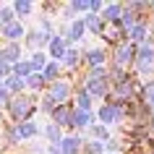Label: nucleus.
Segmentation results:
<instances>
[{
    "mask_svg": "<svg viewBox=\"0 0 154 154\" xmlns=\"http://www.w3.org/2000/svg\"><path fill=\"white\" fill-rule=\"evenodd\" d=\"M42 65H45V55H42V52H37V55H34V60H32V68H42Z\"/></svg>",
    "mask_w": 154,
    "mask_h": 154,
    "instance_id": "obj_30",
    "label": "nucleus"
},
{
    "mask_svg": "<svg viewBox=\"0 0 154 154\" xmlns=\"http://www.w3.org/2000/svg\"><path fill=\"white\" fill-rule=\"evenodd\" d=\"M8 73H11V65L8 63H0V79H5Z\"/></svg>",
    "mask_w": 154,
    "mask_h": 154,
    "instance_id": "obj_32",
    "label": "nucleus"
},
{
    "mask_svg": "<svg viewBox=\"0 0 154 154\" xmlns=\"http://www.w3.org/2000/svg\"><path fill=\"white\" fill-rule=\"evenodd\" d=\"M84 26H86V29L99 32V29H102V18H99V16H86V18H84Z\"/></svg>",
    "mask_w": 154,
    "mask_h": 154,
    "instance_id": "obj_18",
    "label": "nucleus"
},
{
    "mask_svg": "<svg viewBox=\"0 0 154 154\" xmlns=\"http://www.w3.org/2000/svg\"><path fill=\"white\" fill-rule=\"evenodd\" d=\"M79 149H81V141L76 136H68L60 141V154H79Z\"/></svg>",
    "mask_w": 154,
    "mask_h": 154,
    "instance_id": "obj_9",
    "label": "nucleus"
},
{
    "mask_svg": "<svg viewBox=\"0 0 154 154\" xmlns=\"http://www.w3.org/2000/svg\"><path fill=\"white\" fill-rule=\"evenodd\" d=\"M131 57H133V42H120L118 45V52H115V63L123 68V65L131 63Z\"/></svg>",
    "mask_w": 154,
    "mask_h": 154,
    "instance_id": "obj_4",
    "label": "nucleus"
},
{
    "mask_svg": "<svg viewBox=\"0 0 154 154\" xmlns=\"http://www.w3.org/2000/svg\"><path fill=\"white\" fill-rule=\"evenodd\" d=\"M105 146H107V152H118V144H115V141H107Z\"/></svg>",
    "mask_w": 154,
    "mask_h": 154,
    "instance_id": "obj_33",
    "label": "nucleus"
},
{
    "mask_svg": "<svg viewBox=\"0 0 154 154\" xmlns=\"http://www.w3.org/2000/svg\"><path fill=\"white\" fill-rule=\"evenodd\" d=\"M86 63H89L91 68H99V65L105 63V52H102V50H89V52H86Z\"/></svg>",
    "mask_w": 154,
    "mask_h": 154,
    "instance_id": "obj_13",
    "label": "nucleus"
},
{
    "mask_svg": "<svg viewBox=\"0 0 154 154\" xmlns=\"http://www.w3.org/2000/svg\"><path fill=\"white\" fill-rule=\"evenodd\" d=\"M0 52H3V63H18V52L21 50H18V42H8Z\"/></svg>",
    "mask_w": 154,
    "mask_h": 154,
    "instance_id": "obj_7",
    "label": "nucleus"
},
{
    "mask_svg": "<svg viewBox=\"0 0 154 154\" xmlns=\"http://www.w3.org/2000/svg\"><path fill=\"white\" fill-rule=\"evenodd\" d=\"M146 107H149V110H152L154 112V84H149V86H146Z\"/></svg>",
    "mask_w": 154,
    "mask_h": 154,
    "instance_id": "obj_24",
    "label": "nucleus"
},
{
    "mask_svg": "<svg viewBox=\"0 0 154 154\" xmlns=\"http://www.w3.org/2000/svg\"><path fill=\"white\" fill-rule=\"evenodd\" d=\"M55 125L57 128H60V125H68V128H71L73 125V110H68L65 105L55 107Z\"/></svg>",
    "mask_w": 154,
    "mask_h": 154,
    "instance_id": "obj_5",
    "label": "nucleus"
},
{
    "mask_svg": "<svg viewBox=\"0 0 154 154\" xmlns=\"http://www.w3.org/2000/svg\"><path fill=\"white\" fill-rule=\"evenodd\" d=\"M16 13L18 16H29V13H32V3H29V0H18L16 3Z\"/></svg>",
    "mask_w": 154,
    "mask_h": 154,
    "instance_id": "obj_21",
    "label": "nucleus"
},
{
    "mask_svg": "<svg viewBox=\"0 0 154 154\" xmlns=\"http://www.w3.org/2000/svg\"><path fill=\"white\" fill-rule=\"evenodd\" d=\"M120 115H123L120 105H105L99 110V120H102V125H112V123L120 120Z\"/></svg>",
    "mask_w": 154,
    "mask_h": 154,
    "instance_id": "obj_2",
    "label": "nucleus"
},
{
    "mask_svg": "<svg viewBox=\"0 0 154 154\" xmlns=\"http://www.w3.org/2000/svg\"><path fill=\"white\" fill-rule=\"evenodd\" d=\"M102 149H105L102 141H91V144H89V152H91V154H102Z\"/></svg>",
    "mask_w": 154,
    "mask_h": 154,
    "instance_id": "obj_29",
    "label": "nucleus"
},
{
    "mask_svg": "<svg viewBox=\"0 0 154 154\" xmlns=\"http://www.w3.org/2000/svg\"><path fill=\"white\" fill-rule=\"evenodd\" d=\"M144 37H146L144 24H136V26H131V29H128V39H131V42H141Z\"/></svg>",
    "mask_w": 154,
    "mask_h": 154,
    "instance_id": "obj_16",
    "label": "nucleus"
},
{
    "mask_svg": "<svg viewBox=\"0 0 154 154\" xmlns=\"http://www.w3.org/2000/svg\"><path fill=\"white\" fill-rule=\"evenodd\" d=\"M11 115H13L16 120L24 123V118L29 115V102H26V99H16V102L11 105Z\"/></svg>",
    "mask_w": 154,
    "mask_h": 154,
    "instance_id": "obj_8",
    "label": "nucleus"
},
{
    "mask_svg": "<svg viewBox=\"0 0 154 154\" xmlns=\"http://www.w3.org/2000/svg\"><path fill=\"white\" fill-rule=\"evenodd\" d=\"M8 97H11L8 86H5V84H0V102H3V99H8Z\"/></svg>",
    "mask_w": 154,
    "mask_h": 154,
    "instance_id": "obj_31",
    "label": "nucleus"
},
{
    "mask_svg": "<svg viewBox=\"0 0 154 154\" xmlns=\"http://www.w3.org/2000/svg\"><path fill=\"white\" fill-rule=\"evenodd\" d=\"M0 120H3V112H0Z\"/></svg>",
    "mask_w": 154,
    "mask_h": 154,
    "instance_id": "obj_34",
    "label": "nucleus"
},
{
    "mask_svg": "<svg viewBox=\"0 0 154 154\" xmlns=\"http://www.w3.org/2000/svg\"><path fill=\"white\" fill-rule=\"evenodd\" d=\"M73 125L89 128L91 125V110H73Z\"/></svg>",
    "mask_w": 154,
    "mask_h": 154,
    "instance_id": "obj_10",
    "label": "nucleus"
},
{
    "mask_svg": "<svg viewBox=\"0 0 154 154\" xmlns=\"http://www.w3.org/2000/svg\"><path fill=\"white\" fill-rule=\"evenodd\" d=\"M45 76H29V89H42Z\"/></svg>",
    "mask_w": 154,
    "mask_h": 154,
    "instance_id": "obj_25",
    "label": "nucleus"
},
{
    "mask_svg": "<svg viewBox=\"0 0 154 154\" xmlns=\"http://www.w3.org/2000/svg\"><path fill=\"white\" fill-rule=\"evenodd\" d=\"M45 42H50L45 34H39V32H32V34H29V47H42Z\"/></svg>",
    "mask_w": 154,
    "mask_h": 154,
    "instance_id": "obj_17",
    "label": "nucleus"
},
{
    "mask_svg": "<svg viewBox=\"0 0 154 154\" xmlns=\"http://www.w3.org/2000/svg\"><path fill=\"white\" fill-rule=\"evenodd\" d=\"M45 136H47L52 144H60V128H57V125H50V128L45 131Z\"/></svg>",
    "mask_w": 154,
    "mask_h": 154,
    "instance_id": "obj_22",
    "label": "nucleus"
},
{
    "mask_svg": "<svg viewBox=\"0 0 154 154\" xmlns=\"http://www.w3.org/2000/svg\"><path fill=\"white\" fill-rule=\"evenodd\" d=\"M50 52H52V57H65L68 42H63L60 37H52V39H50Z\"/></svg>",
    "mask_w": 154,
    "mask_h": 154,
    "instance_id": "obj_12",
    "label": "nucleus"
},
{
    "mask_svg": "<svg viewBox=\"0 0 154 154\" xmlns=\"http://www.w3.org/2000/svg\"><path fill=\"white\" fill-rule=\"evenodd\" d=\"M68 94H71V84H68V81H55L52 86H50V94H47V97L52 99V102H65Z\"/></svg>",
    "mask_w": 154,
    "mask_h": 154,
    "instance_id": "obj_3",
    "label": "nucleus"
},
{
    "mask_svg": "<svg viewBox=\"0 0 154 154\" xmlns=\"http://www.w3.org/2000/svg\"><path fill=\"white\" fill-rule=\"evenodd\" d=\"M13 71H16V79L29 76V73H32V63H16V65H13Z\"/></svg>",
    "mask_w": 154,
    "mask_h": 154,
    "instance_id": "obj_20",
    "label": "nucleus"
},
{
    "mask_svg": "<svg viewBox=\"0 0 154 154\" xmlns=\"http://www.w3.org/2000/svg\"><path fill=\"white\" fill-rule=\"evenodd\" d=\"M84 34V21H73L71 29H68V42H79Z\"/></svg>",
    "mask_w": 154,
    "mask_h": 154,
    "instance_id": "obj_14",
    "label": "nucleus"
},
{
    "mask_svg": "<svg viewBox=\"0 0 154 154\" xmlns=\"http://www.w3.org/2000/svg\"><path fill=\"white\" fill-rule=\"evenodd\" d=\"M0 34L5 37V39H18L21 34H24V26L18 24V21H11V24H3V29H0Z\"/></svg>",
    "mask_w": 154,
    "mask_h": 154,
    "instance_id": "obj_6",
    "label": "nucleus"
},
{
    "mask_svg": "<svg viewBox=\"0 0 154 154\" xmlns=\"http://www.w3.org/2000/svg\"><path fill=\"white\" fill-rule=\"evenodd\" d=\"M79 110H91V94L86 89L79 94Z\"/></svg>",
    "mask_w": 154,
    "mask_h": 154,
    "instance_id": "obj_19",
    "label": "nucleus"
},
{
    "mask_svg": "<svg viewBox=\"0 0 154 154\" xmlns=\"http://www.w3.org/2000/svg\"><path fill=\"white\" fill-rule=\"evenodd\" d=\"M3 84L8 86V91H21V89H24V81H21V79H16V76H13V79H8V81H3Z\"/></svg>",
    "mask_w": 154,
    "mask_h": 154,
    "instance_id": "obj_23",
    "label": "nucleus"
},
{
    "mask_svg": "<svg viewBox=\"0 0 154 154\" xmlns=\"http://www.w3.org/2000/svg\"><path fill=\"white\" fill-rule=\"evenodd\" d=\"M136 68H138L141 73H149V71L154 68V47H152V45H141V47H138Z\"/></svg>",
    "mask_w": 154,
    "mask_h": 154,
    "instance_id": "obj_1",
    "label": "nucleus"
},
{
    "mask_svg": "<svg viewBox=\"0 0 154 154\" xmlns=\"http://www.w3.org/2000/svg\"><path fill=\"white\" fill-rule=\"evenodd\" d=\"M91 136H97V138H107V136H110V131H107L105 125H94V128H91Z\"/></svg>",
    "mask_w": 154,
    "mask_h": 154,
    "instance_id": "obj_26",
    "label": "nucleus"
},
{
    "mask_svg": "<svg viewBox=\"0 0 154 154\" xmlns=\"http://www.w3.org/2000/svg\"><path fill=\"white\" fill-rule=\"evenodd\" d=\"M123 16V8L120 5H107V8H102V21H110V24H118Z\"/></svg>",
    "mask_w": 154,
    "mask_h": 154,
    "instance_id": "obj_11",
    "label": "nucleus"
},
{
    "mask_svg": "<svg viewBox=\"0 0 154 154\" xmlns=\"http://www.w3.org/2000/svg\"><path fill=\"white\" fill-rule=\"evenodd\" d=\"M57 71H60V68H57L55 63H50L47 68H45V79H55V76H57Z\"/></svg>",
    "mask_w": 154,
    "mask_h": 154,
    "instance_id": "obj_28",
    "label": "nucleus"
},
{
    "mask_svg": "<svg viewBox=\"0 0 154 154\" xmlns=\"http://www.w3.org/2000/svg\"><path fill=\"white\" fill-rule=\"evenodd\" d=\"M63 60H65V65H76V63H79V55H76L73 50H68V52H65V57H63Z\"/></svg>",
    "mask_w": 154,
    "mask_h": 154,
    "instance_id": "obj_27",
    "label": "nucleus"
},
{
    "mask_svg": "<svg viewBox=\"0 0 154 154\" xmlns=\"http://www.w3.org/2000/svg\"><path fill=\"white\" fill-rule=\"evenodd\" d=\"M34 133H37V123H21V125H18V138H29V136H34Z\"/></svg>",
    "mask_w": 154,
    "mask_h": 154,
    "instance_id": "obj_15",
    "label": "nucleus"
}]
</instances>
